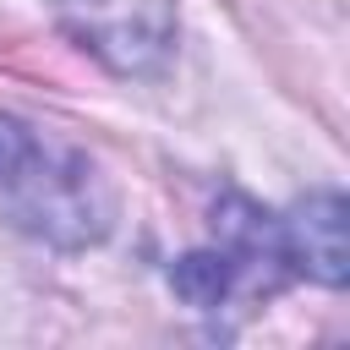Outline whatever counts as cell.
Returning a JSON list of instances; mask_svg holds the SVG:
<instances>
[{
	"label": "cell",
	"mask_w": 350,
	"mask_h": 350,
	"mask_svg": "<svg viewBox=\"0 0 350 350\" xmlns=\"http://www.w3.org/2000/svg\"><path fill=\"white\" fill-rule=\"evenodd\" d=\"M0 219L44 246L82 252L115 224V186L88 148L0 115Z\"/></svg>",
	"instance_id": "6da1fadb"
},
{
	"label": "cell",
	"mask_w": 350,
	"mask_h": 350,
	"mask_svg": "<svg viewBox=\"0 0 350 350\" xmlns=\"http://www.w3.org/2000/svg\"><path fill=\"white\" fill-rule=\"evenodd\" d=\"M290 279V257H284V235L279 219L262 213L252 197H224L213 208V241L186 252L170 268V284L180 301H191L197 312H219L235 295H268Z\"/></svg>",
	"instance_id": "7a4b0ae2"
},
{
	"label": "cell",
	"mask_w": 350,
	"mask_h": 350,
	"mask_svg": "<svg viewBox=\"0 0 350 350\" xmlns=\"http://www.w3.org/2000/svg\"><path fill=\"white\" fill-rule=\"evenodd\" d=\"M66 27L109 71H153L175 38V0H55Z\"/></svg>",
	"instance_id": "3957f363"
},
{
	"label": "cell",
	"mask_w": 350,
	"mask_h": 350,
	"mask_svg": "<svg viewBox=\"0 0 350 350\" xmlns=\"http://www.w3.org/2000/svg\"><path fill=\"white\" fill-rule=\"evenodd\" d=\"M345 197L339 191H306L284 219H279V235H284V257H290V273H306L317 284H345L350 273V241H345Z\"/></svg>",
	"instance_id": "277c9868"
}]
</instances>
